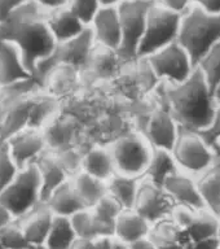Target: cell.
<instances>
[{
  "mask_svg": "<svg viewBox=\"0 0 220 249\" xmlns=\"http://www.w3.org/2000/svg\"><path fill=\"white\" fill-rule=\"evenodd\" d=\"M0 39L9 40L18 48L35 77L57 48L47 23V12L31 0H26L7 22L0 25Z\"/></svg>",
  "mask_w": 220,
  "mask_h": 249,
  "instance_id": "1",
  "label": "cell"
},
{
  "mask_svg": "<svg viewBox=\"0 0 220 249\" xmlns=\"http://www.w3.org/2000/svg\"><path fill=\"white\" fill-rule=\"evenodd\" d=\"M154 96L186 131H203L213 120L217 108V97L198 69L189 79L179 85L161 83Z\"/></svg>",
  "mask_w": 220,
  "mask_h": 249,
  "instance_id": "2",
  "label": "cell"
},
{
  "mask_svg": "<svg viewBox=\"0 0 220 249\" xmlns=\"http://www.w3.org/2000/svg\"><path fill=\"white\" fill-rule=\"evenodd\" d=\"M178 42L197 66L198 62L220 43V15L192 7L182 16Z\"/></svg>",
  "mask_w": 220,
  "mask_h": 249,
  "instance_id": "3",
  "label": "cell"
},
{
  "mask_svg": "<svg viewBox=\"0 0 220 249\" xmlns=\"http://www.w3.org/2000/svg\"><path fill=\"white\" fill-rule=\"evenodd\" d=\"M0 202L16 221L44 202L42 180L35 163L19 169L16 178L0 194Z\"/></svg>",
  "mask_w": 220,
  "mask_h": 249,
  "instance_id": "4",
  "label": "cell"
},
{
  "mask_svg": "<svg viewBox=\"0 0 220 249\" xmlns=\"http://www.w3.org/2000/svg\"><path fill=\"white\" fill-rule=\"evenodd\" d=\"M182 16L153 1L148 15L147 27L140 43L137 58H148L179 40Z\"/></svg>",
  "mask_w": 220,
  "mask_h": 249,
  "instance_id": "5",
  "label": "cell"
},
{
  "mask_svg": "<svg viewBox=\"0 0 220 249\" xmlns=\"http://www.w3.org/2000/svg\"><path fill=\"white\" fill-rule=\"evenodd\" d=\"M109 145L114 156L117 173L143 178L154 148L141 132L130 130Z\"/></svg>",
  "mask_w": 220,
  "mask_h": 249,
  "instance_id": "6",
  "label": "cell"
},
{
  "mask_svg": "<svg viewBox=\"0 0 220 249\" xmlns=\"http://www.w3.org/2000/svg\"><path fill=\"white\" fill-rule=\"evenodd\" d=\"M172 153L180 171L196 178L210 169L219 159L217 149L210 145L200 132L186 130H182Z\"/></svg>",
  "mask_w": 220,
  "mask_h": 249,
  "instance_id": "7",
  "label": "cell"
},
{
  "mask_svg": "<svg viewBox=\"0 0 220 249\" xmlns=\"http://www.w3.org/2000/svg\"><path fill=\"white\" fill-rule=\"evenodd\" d=\"M153 0H127L118 5L122 25V46L119 53L128 62L137 60L140 43L147 27Z\"/></svg>",
  "mask_w": 220,
  "mask_h": 249,
  "instance_id": "8",
  "label": "cell"
},
{
  "mask_svg": "<svg viewBox=\"0 0 220 249\" xmlns=\"http://www.w3.org/2000/svg\"><path fill=\"white\" fill-rule=\"evenodd\" d=\"M153 73L163 85H179L189 79L197 66L179 42L145 58Z\"/></svg>",
  "mask_w": 220,
  "mask_h": 249,
  "instance_id": "9",
  "label": "cell"
},
{
  "mask_svg": "<svg viewBox=\"0 0 220 249\" xmlns=\"http://www.w3.org/2000/svg\"><path fill=\"white\" fill-rule=\"evenodd\" d=\"M128 64L119 51L96 46L88 65L82 71L85 89H106L122 75Z\"/></svg>",
  "mask_w": 220,
  "mask_h": 249,
  "instance_id": "10",
  "label": "cell"
},
{
  "mask_svg": "<svg viewBox=\"0 0 220 249\" xmlns=\"http://www.w3.org/2000/svg\"><path fill=\"white\" fill-rule=\"evenodd\" d=\"M42 89L62 105L73 100L85 89L81 70L68 65H51L39 74Z\"/></svg>",
  "mask_w": 220,
  "mask_h": 249,
  "instance_id": "11",
  "label": "cell"
},
{
  "mask_svg": "<svg viewBox=\"0 0 220 249\" xmlns=\"http://www.w3.org/2000/svg\"><path fill=\"white\" fill-rule=\"evenodd\" d=\"M48 151L57 152L75 145H85V128L81 121L62 108L43 130Z\"/></svg>",
  "mask_w": 220,
  "mask_h": 249,
  "instance_id": "12",
  "label": "cell"
},
{
  "mask_svg": "<svg viewBox=\"0 0 220 249\" xmlns=\"http://www.w3.org/2000/svg\"><path fill=\"white\" fill-rule=\"evenodd\" d=\"M95 48H96V43L93 40L92 33L88 27L83 34L77 36L75 39L57 44V48L54 51L53 56L40 66L38 77L46 68L51 65H56V64L71 66V68H75V69L83 71L88 65Z\"/></svg>",
  "mask_w": 220,
  "mask_h": 249,
  "instance_id": "13",
  "label": "cell"
},
{
  "mask_svg": "<svg viewBox=\"0 0 220 249\" xmlns=\"http://www.w3.org/2000/svg\"><path fill=\"white\" fill-rule=\"evenodd\" d=\"M174 206V201L162 186L143 178L134 208L137 213L141 214L152 225H155L170 218Z\"/></svg>",
  "mask_w": 220,
  "mask_h": 249,
  "instance_id": "14",
  "label": "cell"
},
{
  "mask_svg": "<svg viewBox=\"0 0 220 249\" xmlns=\"http://www.w3.org/2000/svg\"><path fill=\"white\" fill-rule=\"evenodd\" d=\"M19 50L9 40L0 39V92L35 79Z\"/></svg>",
  "mask_w": 220,
  "mask_h": 249,
  "instance_id": "15",
  "label": "cell"
},
{
  "mask_svg": "<svg viewBox=\"0 0 220 249\" xmlns=\"http://www.w3.org/2000/svg\"><path fill=\"white\" fill-rule=\"evenodd\" d=\"M5 144L19 169L36 163V161L48 151L43 131L34 128H26L17 132L12 135Z\"/></svg>",
  "mask_w": 220,
  "mask_h": 249,
  "instance_id": "16",
  "label": "cell"
},
{
  "mask_svg": "<svg viewBox=\"0 0 220 249\" xmlns=\"http://www.w3.org/2000/svg\"><path fill=\"white\" fill-rule=\"evenodd\" d=\"M89 30L92 33L96 46L110 50H120L122 25L117 7L102 5L92 23L89 25Z\"/></svg>",
  "mask_w": 220,
  "mask_h": 249,
  "instance_id": "17",
  "label": "cell"
},
{
  "mask_svg": "<svg viewBox=\"0 0 220 249\" xmlns=\"http://www.w3.org/2000/svg\"><path fill=\"white\" fill-rule=\"evenodd\" d=\"M163 188L166 190L175 205L190 206L196 210L206 209L198 190L197 179L193 175L178 171L167 179Z\"/></svg>",
  "mask_w": 220,
  "mask_h": 249,
  "instance_id": "18",
  "label": "cell"
},
{
  "mask_svg": "<svg viewBox=\"0 0 220 249\" xmlns=\"http://www.w3.org/2000/svg\"><path fill=\"white\" fill-rule=\"evenodd\" d=\"M54 214L43 202L30 213L17 219L25 236L35 249H44L47 237L53 223Z\"/></svg>",
  "mask_w": 220,
  "mask_h": 249,
  "instance_id": "19",
  "label": "cell"
},
{
  "mask_svg": "<svg viewBox=\"0 0 220 249\" xmlns=\"http://www.w3.org/2000/svg\"><path fill=\"white\" fill-rule=\"evenodd\" d=\"M104 182H109L117 174L116 161L109 144L89 143L85 145L83 170Z\"/></svg>",
  "mask_w": 220,
  "mask_h": 249,
  "instance_id": "20",
  "label": "cell"
},
{
  "mask_svg": "<svg viewBox=\"0 0 220 249\" xmlns=\"http://www.w3.org/2000/svg\"><path fill=\"white\" fill-rule=\"evenodd\" d=\"M152 226L151 222L135 209H124L116 222L114 239L124 244L134 245L149 237Z\"/></svg>",
  "mask_w": 220,
  "mask_h": 249,
  "instance_id": "21",
  "label": "cell"
},
{
  "mask_svg": "<svg viewBox=\"0 0 220 249\" xmlns=\"http://www.w3.org/2000/svg\"><path fill=\"white\" fill-rule=\"evenodd\" d=\"M47 23L57 44L75 39L88 29L68 7L48 12Z\"/></svg>",
  "mask_w": 220,
  "mask_h": 249,
  "instance_id": "22",
  "label": "cell"
},
{
  "mask_svg": "<svg viewBox=\"0 0 220 249\" xmlns=\"http://www.w3.org/2000/svg\"><path fill=\"white\" fill-rule=\"evenodd\" d=\"M35 165L42 180L43 201H46L52 192L71 179L52 151H47Z\"/></svg>",
  "mask_w": 220,
  "mask_h": 249,
  "instance_id": "23",
  "label": "cell"
},
{
  "mask_svg": "<svg viewBox=\"0 0 220 249\" xmlns=\"http://www.w3.org/2000/svg\"><path fill=\"white\" fill-rule=\"evenodd\" d=\"M149 239L158 249H188L189 245L186 230L180 229L170 218L152 226Z\"/></svg>",
  "mask_w": 220,
  "mask_h": 249,
  "instance_id": "24",
  "label": "cell"
},
{
  "mask_svg": "<svg viewBox=\"0 0 220 249\" xmlns=\"http://www.w3.org/2000/svg\"><path fill=\"white\" fill-rule=\"evenodd\" d=\"M51 212L57 217L70 218L78 212L87 209L82 202L81 197L78 196L77 191L71 184V180L62 184L60 188L52 192L44 201Z\"/></svg>",
  "mask_w": 220,
  "mask_h": 249,
  "instance_id": "25",
  "label": "cell"
},
{
  "mask_svg": "<svg viewBox=\"0 0 220 249\" xmlns=\"http://www.w3.org/2000/svg\"><path fill=\"white\" fill-rule=\"evenodd\" d=\"M180 171L172 151L154 148L143 178L162 186L167 179Z\"/></svg>",
  "mask_w": 220,
  "mask_h": 249,
  "instance_id": "26",
  "label": "cell"
},
{
  "mask_svg": "<svg viewBox=\"0 0 220 249\" xmlns=\"http://www.w3.org/2000/svg\"><path fill=\"white\" fill-rule=\"evenodd\" d=\"M143 178L117 173L108 182V194L114 197L123 209H134Z\"/></svg>",
  "mask_w": 220,
  "mask_h": 249,
  "instance_id": "27",
  "label": "cell"
},
{
  "mask_svg": "<svg viewBox=\"0 0 220 249\" xmlns=\"http://www.w3.org/2000/svg\"><path fill=\"white\" fill-rule=\"evenodd\" d=\"M70 180L87 209L97 205L108 195V182L95 178L85 171L74 175Z\"/></svg>",
  "mask_w": 220,
  "mask_h": 249,
  "instance_id": "28",
  "label": "cell"
},
{
  "mask_svg": "<svg viewBox=\"0 0 220 249\" xmlns=\"http://www.w3.org/2000/svg\"><path fill=\"white\" fill-rule=\"evenodd\" d=\"M96 222L99 239L101 237H114L116 222L119 214L123 212V206L110 195H106L97 205L91 208Z\"/></svg>",
  "mask_w": 220,
  "mask_h": 249,
  "instance_id": "29",
  "label": "cell"
},
{
  "mask_svg": "<svg viewBox=\"0 0 220 249\" xmlns=\"http://www.w3.org/2000/svg\"><path fill=\"white\" fill-rule=\"evenodd\" d=\"M196 179L205 208L220 217V157Z\"/></svg>",
  "mask_w": 220,
  "mask_h": 249,
  "instance_id": "30",
  "label": "cell"
},
{
  "mask_svg": "<svg viewBox=\"0 0 220 249\" xmlns=\"http://www.w3.org/2000/svg\"><path fill=\"white\" fill-rule=\"evenodd\" d=\"M189 243L218 237L220 232V217L209 209L198 210L192 225L186 230Z\"/></svg>",
  "mask_w": 220,
  "mask_h": 249,
  "instance_id": "31",
  "label": "cell"
},
{
  "mask_svg": "<svg viewBox=\"0 0 220 249\" xmlns=\"http://www.w3.org/2000/svg\"><path fill=\"white\" fill-rule=\"evenodd\" d=\"M77 239L78 236L74 231L70 218L54 215L44 249H71Z\"/></svg>",
  "mask_w": 220,
  "mask_h": 249,
  "instance_id": "32",
  "label": "cell"
},
{
  "mask_svg": "<svg viewBox=\"0 0 220 249\" xmlns=\"http://www.w3.org/2000/svg\"><path fill=\"white\" fill-rule=\"evenodd\" d=\"M197 69L203 75L207 85L215 91L220 85V43L198 62Z\"/></svg>",
  "mask_w": 220,
  "mask_h": 249,
  "instance_id": "33",
  "label": "cell"
},
{
  "mask_svg": "<svg viewBox=\"0 0 220 249\" xmlns=\"http://www.w3.org/2000/svg\"><path fill=\"white\" fill-rule=\"evenodd\" d=\"M0 249H35L22 232L18 222L13 221L0 230Z\"/></svg>",
  "mask_w": 220,
  "mask_h": 249,
  "instance_id": "34",
  "label": "cell"
},
{
  "mask_svg": "<svg viewBox=\"0 0 220 249\" xmlns=\"http://www.w3.org/2000/svg\"><path fill=\"white\" fill-rule=\"evenodd\" d=\"M73 229L79 239H99L96 222L91 209H83L70 217Z\"/></svg>",
  "mask_w": 220,
  "mask_h": 249,
  "instance_id": "35",
  "label": "cell"
},
{
  "mask_svg": "<svg viewBox=\"0 0 220 249\" xmlns=\"http://www.w3.org/2000/svg\"><path fill=\"white\" fill-rule=\"evenodd\" d=\"M62 167L66 173L73 178L74 175L83 170V157H85V147L83 145H75V147L65 148L61 151L53 152Z\"/></svg>",
  "mask_w": 220,
  "mask_h": 249,
  "instance_id": "36",
  "label": "cell"
},
{
  "mask_svg": "<svg viewBox=\"0 0 220 249\" xmlns=\"http://www.w3.org/2000/svg\"><path fill=\"white\" fill-rule=\"evenodd\" d=\"M68 8L85 26L89 27L97 13L102 8V3L101 0H69Z\"/></svg>",
  "mask_w": 220,
  "mask_h": 249,
  "instance_id": "37",
  "label": "cell"
},
{
  "mask_svg": "<svg viewBox=\"0 0 220 249\" xmlns=\"http://www.w3.org/2000/svg\"><path fill=\"white\" fill-rule=\"evenodd\" d=\"M18 171V165L12 157L7 144H0V194L9 186Z\"/></svg>",
  "mask_w": 220,
  "mask_h": 249,
  "instance_id": "38",
  "label": "cell"
},
{
  "mask_svg": "<svg viewBox=\"0 0 220 249\" xmlns=\"http://www.w3.org/2000/svg\"><path fill=\"white\" fill-rule=\"evenodd\" d=\"M198 210L190 208V206L186 205H175L172 212H171L170 219L175 222L176 225L183 230H186L192 225V222L194 221V218L197 215Z\"/></svg>",
  "mask_w": 220,
  "mask_h": 249,
  "instance_id": "39",
  "label": "cell"
},
{
  "mask_svg": "<svg viewBox=\"0 0 220 249\" xmlns=\"http://www.w3.org/2000/svg\"><path fill=\"white\" fill-rule=\"evenodd\" d=\"M200 134L207 140L210 145H213L217 149L218 145L220 144V101H218L217 108H215L213 120H211L210 124Z\"/></svg>",
  "mask_w": 220,
  "mask_h": 249,
  "instance_id": "40",
  "label": "cell"
},
{
  "mask_svg": "<svg viewBox=\"0 0 220 249\" xmlns=\"http://www.w3.org/2000/svg\"><path fill=\"white\" fill-rule=\"evenodd\" d=\"M153 1L167 11L174 12L180 16L186 15L190 8L194 7L193 0H153Z\"/></svg>",
  "mask_w": 220,
  "mask_h": 249,
  "instance_id": "41",
  "label": "cell"
},
{
  "mask_svg": "<svg viewBox=\"0 0 220 249\" xmlns=\"http://www.w3.org/2000/svg\"><path fill=\"white\" fill-rule=\"evenodd\" d=\"M25 1L26 0H0V25L7 22Z\"/></svg>",
  "mask_w": 220,
  "mask_h": 249,
  "instance_id": "42",
  "label": "cell"
},
{
  "mask_svg": "<svg viewBox=\"0 0 220 249\" xmlns=\"http://www.w3.org/2000/svg\"><path fill=\"white\" fill-rule=\"evenodd\" d=\"M31 1L38 4L39 7L42 8L43 11H46L47 13L60 9V8L68 7V4H69V0H31Z\"/></svg>",
  "mask_w": 220,
  "mask_h": 249,
  "instance_id": "43",
  "label": "cell"
},
{
  "mask_svg": "<svg viewBox=\"0 0 220 249\" xmlns=\"http://www.w3.org/2000/svg\"><path fill=\"white\" fill-rule=\"evenodd\" d=\"M194 7L213 15H220V0H193Z\"/></svg>",
  "mask_w": 220,
  "mask_h": 249,
  "instance_id": "44",
  "label": "cell"
},
{
  "mask_svg": "<svg viewBox=\"0 0 220 249\" xmlns=\"http://www.w3.org/2000/svg\"><path fill=\"white\" fill-rule=\"evenodd\" d=\"M220 248V237H210L205 240L192 241L188 245V249H219Z\"/></svg>",
  "mask_w": 220,
  "mask_h": 249,
  "instance_id": "45",
  "label": "cell"
},
{
  "mask_svg": "<svg viewBox=\"0 0 220 249\" xmlns=\"http://www.w3.org/2000/svg\"><path fill=\"white\" fill-rule=\"evenodd\" d=\"M71 249H97V240L93 239H79L78 237Z\"/></svg>",
  "mask_w": 220,
  "mask_h": 249,
  "instance_id": "46",
  "label": "cell"
},
{
  "mask_svg": "<svg viewBox=\"0 0 220 249\" xmlns=\"http://www.w3.org/2000/svg\"><path fill=\"white\" fill-rule=\"evenodd\" d=\"M13 221H16V219L12 217V214L9 213V210L0 202V230L3 229V227H5L7 225H9V223Z\"/></svg>",
  "mask_w": 220,
  "mask_h": 249,
  "instance_id": "47",
  "label": "cell"
},
{
  "mask_svg": "<svg viewBox=\"0 0 220 249\" xmlns=\"http://www.w3.org/2000/svg\"><path fill=\"white\" fill-rule=\"evenodd\" d=\"M97 249H114V237L97 239Z\"/></svg>",
  "mask_w": 220,
  "mask_h": 249,
  "instance_id": "48",
  "label": "cell"
},
{
  "mask_svg": "<svg viewBox=\"0 0 220 249\" xmlns=\"http://www.w3.org/2000/svg\"><path fill=\"white\" fill-rule=\"evenodd\" d=\"M132 249H158L155 247V244L153 241L148 237V239H144V240L136 243V244L131 245Z\"/></svg>",
  "mask_w": 220,
  "mask_h": 249,
  "instance_id": "49",
  "label": "cell"
},
{
  "mask_svg": "<svg viewBox=\"0 0 220 249\" xmlns=\"http://www.w3.org/2000/svg\"><path fill=\"white\" fill-rule=\"evenodd\" d=\"M123 1H127V0H101L102 5H108V7H118Z\"/></svg>",
  "mask_w": 220,
  "mask_h": 249,
  "instance_id": "50",
  "label": "cell"
},
{
  "mask_svg": "<svg viewBox=\"0 0 220 249\" xmlns=\"http://www.w3.org/2000/svg\"><path fill=\"white\" fill-rule=\"evenodd\" d=\"M114 249H132V248H131V245L124 244V243H120V241L114 239Z\"/></svg>",
  "mask_w": 220,
  "mask_h": 249,
  "instance_id": "51",
  "label": "cell"
},
{
  "mask_svg": "<svg viewBox=\"0 0 220 249\" xmlns=\"http://www.w3.org/2000/svg\"><path fill=\"white\" fill-rule=\"evenodd\" d=\"M214 93H215V97H217V101H220V85L218 86L217 89H215V91H214Z\"/></svg>",
  "mask_w": 220,
  "mask_h": 249,
  "instance_id": "52",
  "label": "cell"
},
{
  "mask_svg": "<svg viewBox=\"0 0 220 249\" xmlns=\"http://www.w3.org/2000/svg\"><path fill=\"white\" fill-rule=\"evenodd\" d=\"M217 152H218V156H219V157H220V144H219V145H218V148H217Z\"/></svg>",
  "mask_w": 220,
  "mask_h": 249,
  "instance_id": "53",
  "label": "cell"
},
{
  "mask_svg": "<svg viewBox=\"0 0 220 249\" xmlns=\"http://www.w3.org/2000/svg\"><path fill=\"white\" fill-rule=\"evenodd\" d=\"M219 237H220V232H219Z\"/></svg>",
  "mask_w": 220,
  "mask_h": 249,
  "instance_id": "54",
  "label": "cell"
},
{
  "mask_svg": "<svg viewBox=\"0 0 220 249\" xmlns=\"http://www.w3.org/2000/svg\"><path fill=\"white\" fill-rule=\"evenodd\" d=\"M219 249H220V248H219Z\"/></svg>",
  "mask_w": 220,
  "mask_h": 249,
  "instance_id": "55",
  "label": "cell"
}]
</instances>
